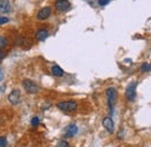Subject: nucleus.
Here are the masks:
<instances>
[{
    "instance_id": "obj_6",
    "label": "nucleus",
    "mask_w": 151,
    "mask_h": 147,
    "mask_svg": "<svg viewBox=\"0 0 151 147\" xmlns=\"http://www.w3.org/2000/svg\"><path fill=\"white\" fill-rule=\"evenodd\" d=\"M102 126L108 133H114V122L111 117H105L102 119Z\"/></svg>"
},
{
    "instance_id": "obj_3",
    "label": "nucleus",
    "mask_w": 151,
    "mask_h": 147,
    "mask_svg": "<svg viewBox=\"0 0 151 147\" xmlns=\"http://www.w3.org/2000/svg\"><path fill=\"white\" fill-rule=\"evenodd\" d=\"M22 87L28 93H37L40 91V87L32 79H23L22 81Z\"/></svg>"
},
{
    "instance_id": "obj_17",
    "label": "nucleus",
    "mask_w": 151,
    "mask_h": 147,
    "mask_svg": "<svg viewBox=\"0 0 151 147\" xmlns=\"http://www.w3.org/2000/svg\"><path fill=\"white\" fill-rule=\"evenodd\" d=\"M7 146V139L5 137H0V147Z\"/></svg>"
},
{
    "instance_id": "obj_1",
    "label": "nucleus",
    "mask_w": 151,
    "mask_h": 147,
    "mask_svg": "<svg viewBox=\"0 0 151 147\" xmlns=\"http://www.w3.org/2000/svg\"><path fill=\"white\" fill-rule=\"evenodd\" d=\"M106 96H107V103H108V108H109V112L111 114L114 111V105L116 103V98H117V92L114 88H108L106 90Z\"/></svg>"
},
{
    "instance_id": "obj_18",
    "label": "nucleus",
    "mask_w": 151,
    "mask_h": 147,
    "mask_svg": "<svg viewBox=\"0 0 151 147\" xmlns=\"http://www.w3.org/2000/svg\"><path fill=\"white\" fill-rule=\"evenodd\" d=\"M112 0H98V4L100 5V6H106L107 4H109Z\"/></svg>"
},
{
    "instance_id": "obj_9",
    "label": "nucleus",
    "mask_w": 151,
    "mask_h": 147,
    "mask_svg": "<svg viewBox=\"0 0 151 147\" xmlns=\"http://www.w3.org/2000/svg\"><path fill=\"white\" fill-rule=\"evenodd\" d=\"M12 11V5L8 0H0V13H9Z\"/></svg>"
},
{
    "instance_id": "obj_2",
    "label": "nucleus",
    "mask_w": 151,
    "mask_h": 147,
    "mask_svg": "<svg viewBox=\"0 0 151 147\" xmlns=\"http://www.w3.org/2000/svg\"><path fill=\"white\" fill-rule=\"evenodd\" d=\"M77 103L73 100H64V102H59L57 104V108L63 112H73L77 110Z\"/></svg>"
},
{
    "instance_id": "obj_20",
    "label": "nucleus",
    "mask_w": 151,
    "mask_h": 147,
    "mask_svg": "<svg viewBox=\"0 0 151 147\" xmlns=\"http://www.w3.org/2000/svg\"><path fill=\"white\" fill-rule=\"evenodd\" d=\"M2 58H4V53H2L1 50H0V61H1Z\"/></svg>"
},
{
    "instance_id": "obj_10",
    "label": "nucleus",
    "mask_w": 151,
    "mask_h": 147,
    "mask_svg": "<svg viewBox=\"0 0 151 147\" xmlns=\"http://www.w3.org/2000/svg\"><path fill=\"white\" fill-rule=\"evenodd\" d=\"M51 14V8L50 7H43L42 9H40L37 13V19L38 20H45L50 17Z\"/></svg>"
},
{
    "instance_id": "obj_12",
    "label": "nucleus",
    "mask_w": 151,
    "mask_h": 147,
    "mask_svg": "<svg viewBox=\"0 0 151 147\" xmlns=\"http://www.w3.org/2000/svg\"><path fill=\"white\" fill-rule=\"evenodd\" d=\"M51 73H52L54 76H56V77H62L64 75V70L60 67H58V65H54L51 68Z\"/></svg>"
},
{
    "instance_id": "obj_16",
    "label": "nucleus",
    "mask_w": 151,
    "mask_h": 147,
    "mask_svg": "<svg viewBox=\"0 0 151 147\" xmlns=\"http://www.w3.org/2000/svg\"><path fill=\"white\" fill-rule=\"evenodd\" d=\"M30 124H32V126H37L38 124H40V119H38V117H33L32 120H30Z\"/></svg>"
},
{
    "instance_id": "obj_4",
    "label": "nucleus",
    "mask_w": 151,
    "mask_h": 147,
    "mask_svg": "<svg viewBox=\"0 0 151 147\" xmlns=\"http://www.w3.org/2000/svg\"><path fill=\"white\" fill-rule=\"evenodd\" d=\"M136 87H137V83L132 82L128 84V87L126 89V97L129 102H134L136 98Z\"/></svg>"
},
{
    "instance_id": "obj_19",
    "label": "nucleus",
    "mask_w": 151,
    "mask_h": 147,
    "mask_svg": "<svg viewBox=\"0 0 151 147\" xmlns=\"http://www.w3.org/2000/svg\"><path fill=\"white\" fill-rule=\"evenodd\" d=\"M9 21V19L7 17H0V25H4V23H7Z\"/></svg>"
},
{
    "instance_id": "obj_13",
    "label": "nucleus",
    "mask_w": 151,
    "mask_h": 147,
    "mask_svg": "<svg viewBox=\"0 0 151 147\" xmlns=\"http://www.w3.org/2000/svg\"><path fill=\"white\" fill-rule=\"evenodd\" d=\"M141 73H150L151 71V63H142L141 68H139Z\"/></svg>"
},
{
    "instance_id": "obj_11",
    "label": "nucleus",
    "mask_w": 151,
    "mask_h": 147,
    "mask_svg": "<svg viewBox=\"0 0 151 147\" xmlns=\"http://www.w3.org/2000/svg\"><path fill=\"white\" fill-rule=\"evenodd\" d=\"M48 36H49V32L47 29H38L37 32H36V34H35L36 40L40 41V42L41 41H44Z\"/></svg>"
},
{
    "instance_id": "obj_14",
    "label": "nucleus",
    "mask_w": 151,
    "mask_h": 147,
    "mask_svg": "<svg viewBox=\"0 0 151 147\" xmlns=\"http://www.w3.org/2000/svg\"><path fill=\"white\" fill-rule=\"evenodd\" d=\"M7 46V39L2 35H0V49H2L4 47Z\"/></svg>"
},
{
    "instance_id": "obj_7",
    "label": "nucleus",
    "mask_w": 151,
    "mask_h": 147,
    "mask_svg": "<svg viewBox=\"0 0 151 147\" xmlns=\"http://www.w3.org/2000/svg\"><path fill=\"white\" fill-rule=\"evenodd\" d=\"M8 100H9V103H11V104H13V105L19 104V102H20V91L18 90V89L13 90V91L8 95Z\"/></svg>"
},
{
    "instance_id": "obj_21",
    "label": "nucleus",
    "mask_w": 151,
    "mask_h": 147,
    "mask_svg": "<svg viewBox=\"0 0 151 147\" xmlns=\"http://www.w3.org/2000/svg\"><path fill=\"white\" fill-rule=\"evenodd\" d=\"M2 77H4V75H2V73H1V71H0V81H1V79H2Z\"/></svg>"
},
{
    "instance_id": "obj_8",
    "label": "nucleus",
    "mask_w": 151,
    "mask_h": 147,
    "mask_svg": "<svg viewBox=\"0 0 151 147\" xmlns=\"http://www.w3.org/2000/svg\"><path fill=\"white\" fill-rule=\"evenodd\" d=\"M77 132H78L77 125H76V124H70V125L66 126L65 132H64V135H65L66 138H72L73 135L77 134Z\"/></svg>"
},
{
    "instance_id": "obj_5",
    "label": "nucleus",
    "mask_w": 151,
    "mask_h": 147,
    "mask_svg": "<svg viewBox=\"0 0 151 147\" xmlns=\"http://www.w3.org/2000/svg\"><path fill=\"white\" fill-rule=\"evenodd\" d=\"M55 7L58 12H66L71 8V4L69 0H56Z\"/></svg>"
},
{
    "instance_id": "obj_15",
    "label": "nucleus",
    "mask_w": 151,
    "mask_h": 147,
    "mask_svg": "<svg viewBox=\"0 0 151 147\" xmlns=\"http://www.w3.org/2000/svg\"><path fill=\"white\" fill-rule=\"evenodd\" d=\"M56 147H70V145H69L68 141H65V140H60V141L57 143Z\"/></svg>"
}]
</instances>
